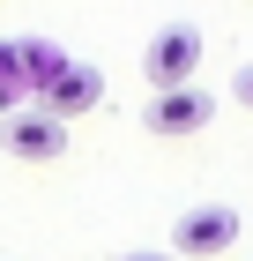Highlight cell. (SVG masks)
I'll list each match as a JSON object with an SVG mask.
<instances>
[{"mask_svg": "<svg viewBox=\"0 0 253 261\" xmlns=\"http://www.w3.org/2000/svg\"><path fill=\"white\" fill-rule=\"evenodd\" d=\"M238 231H246V224H238L231 201H194V209L172 224V254L179 261H223L238 246Z\"/></svg>", "mask_w": 253, "mask_h": 261, "instance_id": "1", "label": "cell"}, {"mask_svg": "<svg viewBox=\"0 0 253 261\" xmlns=\"http://www.w3.org/2000/svg\"><path fill=\"white\" fill-rule=\"evenodd\" d=\"M0 149H8L15 164H52V157H67V120L38 112V105L0 112Z\"/></svg>", "mask_w": 253, "mask_h": 261, "instance_id": "2", "label": "cell"}, {"mask_svg": "<svg viewBox=\"0 0 253 261\" xmlns=\"http://www.w3.org/2000/svg\"><path fill=\"white\" fill-rule=\"evenodd\" d=\"M209 120H216V97H209V90H194V82L156 90V97H149V112H142V127H149L156 142H186V135H201Z\"/></svg>", "mask_w": 253, "mask_h": 261, "instance_id": "3", "label": "cell"}, {"mask_svg": "<svg viewBox=\"0 0 253 261\" xmlns=\"http://www.w3.org/2000/svg\"><path fill=\"white\" fill-rule=\"evenodd\" d=\"M201 67V30L194 22H172V30H156L149 53H142V75H149V90H179V82H194Z\"/></svg>", "mask_w": 253, "mask_h": 261, "instance_id": "4", "label": "cell"}, {"mask_svg": "<svg viewBox=\"0 0 253 261\" xmlns=\"http://www.w3.org/2000/svg\"><path fill=\"white\" fill-rule=\"evenodd\" d=\"M104 105V75L90 60H67L52 82H45V97H38V112H52V120H82V112H97Z\"/></svg>", "mask_w": 253, "mask_h": 261, "instance_id": "5", "label": "cell"}, {"mask_svg": "<svg viewBox=\"0 0 253 261\" xmlns=\"http://www.w3.org/2000/svg\"><path fill=\"white\" fill-rule=\"evenodd\" d=\"M15 53H22V82H30V105H38V97H45V82H52V75H60V67L75 60V53H60V45H52V38H15Z\"/></svg>", "mask_w": 253, "mask_h": 261, "instance_id": "6", "label": "cell"}, {"mask_svg": "<svg viewBox=\"0 0 253 261\" xmlns=\"http://www.w3.org/2000/svg\"><path fill=\"white\" fill-rule=\"evenodd\" d=\"M30 105V82H22V53H15V38L0 45V112H22Z\"/></svg>", "mask_w": 253, "mask_h": 261, "instance_id": "7", "label": "cell"}, {"mask_svg": "<svg viewBox=\"0 0 253 261\" xmlns=\"http://www.w3.org/2000/svg\"><path fill=\"white\" fill-rule=\"evenodd\" d=\"M112 261H179L172 246H127V254H112Z\"/></svg>", "mask_w": 253, "mask_h": 261, "instance_id": "8", "label": "cell"}, {"mask_svg": "<svg viewBox=\"0 0 253 261\" xmlns=\"http://www.w3.org/2000/svg\"><path fill=\"white\" fill-rule=\"evenodd\" d=\"M231 97H238V105H246V112H253V60H246V67H238V75H231Z\"/></svg>", "mask_w": 253, "mask_h": 261, "instance_id": "9", "label": "cell"}]
</instances>
